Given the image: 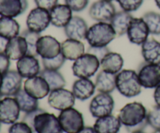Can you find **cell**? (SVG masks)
Here are the masks:
<instances>
[{
	"label": "cell",
	"instance_id": "cell-43",
	"mask_svg": "<svg viewBox=\"0 0 160 133\" xmlns=\"http://www.w3.org/2000/svg\"><path fill=\"white\" fill-rule=\"evenodd\" d=\"M153 97H154V101L156 105L160 107V84L157 87L155 88Z\"/></svg>",
	"mask_w": 160,
	"mask_h": 133
},
{
	"label": "cell",
	"instance_id": "cell-14",
	"mask_svg": "<svg viewBox=\"0 0 160 133\" xmlns=\"http://www.w3.org/2000/svg\"><path fill=\"white\" fill-rule=\"evenodd\" d=\"M149 30L145 20L142 18H133L128 26L127 35L132 44L142 45L146 41L149 36Z\"/></svg>",
	"mask_w": 160,
	"mask_h": 133
},
{
	"label": "cell",
	"instance_id": "cell-42",
	"mask_svg": "<svg viewBox=\"0 0 160 133\" xmlns=\"http://www.w3.org/2000/svg\"><path fill=\"white\" fill-rule=\"evenodd\" d=\"M9 66H10V59L5 53H0V73L4 74L8 70H9Z\"/></svg>",
	"mask_w": 160,
	"mask_h": 133
},
{
	"label": "cell",
	"instance_id": "cell-32",
	"mask_svg": "<svg viewBox=\"0 0 160 133\" xmlns=\"http://www.w3.org/2000/svg\"><path fill=\"white\" fill-rule=\"evenodd\" d=\"M142 19L146 23L150 34L160 35V13L149 11L144 14Z\"/></svg>",
	"mask_w": 160,
	"mask_h": 133
},
{
	"label": "cell",
	"instance_id": "cell-19",
	"mask_svg": "<svg viewBox=\"0 0 160 133\" xmlns=\"http://www.w3.org/2000/svg\"><path fill=\"white\" fill-rule=\"evenodd\" d=\"M28 0H0V16L16 18L26 12Z\"/></svg>",
	"mask_w": 160,
	"mask_h": 133
},
{
	"label": "cell",
	"instance_id": "cell-5",
	"mask_svg": "<svg viewBox=\"0 0 160 133\" xmlns=\"http://www.w3.org/2000/svg\"><path fill=\"white\" fill-rule=\"evenodd\" d=\"M58 118L65 133H78L84 127L83 115L73 107L62 111Z\"/></svg>",
	"mask_w": 160,
	"mask_h": 133
},
{
	"label": "cell",
	"instance_id": "cell-26",
	"mask_svg": "<svg viewBox=\"0 0 160 133\" xmlns=\"http://www.w3.org/2000/svg\"><path fill=\"white\" fill-rule=\"evenodd\" d=\"M121 126L118 117L109 115L97 118L93 127L97 133H118Z\"/></svg>",
	"mask_w": 160,
	"mask_h": 133
},
{
	"label": "cell",
	"instance_id": "cell-15",
	"mask_svg": "<svg viewBox=\"0 0 160 133\" xmlns=\"http://www.w3.org/2000/svg\"><path fill=\"white\" fill-rule=\"evenodd\" d=\"M23 77L17 70H8L2 74V83L0 89L2 97H14L22 87Z\"/></svg>",
	"mask_w": 160,
	"mask_h": 133
},
{
	"label": "cell",
	"instance_id": "cell-34",
	"mask_svg": "<svg viewBox=\"0 0 160 133\" xmlns=\"http://www.w3.org/2000/svg\"><path fill=\"white\" fill-rule=\"evenodd\" d=\"M65 58L62 54L53 59H42V64L44 69L59 70L65 63Z\"/></svg>",
	"mask_w": 160,
	"mask_h": 133
},
{
	"label": "cell",
	"instance_id": "cell-18",
	"mask_svg": "<svg viewBox=\"0 0 160 133\" xmlns=\"http://www.w3.org/2000/svg\"><path fill=\"white\" fill-rule=\"evenodd\" d=\"M63 29L67 38L82 40L85 39L88 26L87 22L82 17L79 16H73L71 20Z\"/></svg>",
	"mask_w": 160,
	"mask_h": 133
},
{
	"label": "cell",
	"instance_id": "cell-25",
	"mask_svg": "<svg viewBox=\"0 0 160 133\" xmlns=\"http://www.w3.org/2000/svg\"><path fill=\"white\" fill-rule=\"evenodd\" d=\"M142 55L145 62L160 65V42L148 38L142 45Z\"/></svg>",
	"mask_w": 160,
	"mask_h": 133
},
{
	"label": "cell",
	"instance_id": "cell-41",
	"mask_svg": "<svg viewBox=\"0 0 160 133\" xmlns=\"http://www.w3.org/2000/svg\"><path fill=\"white\" fill-rule=\"evenodd\" d=\"M44 111L45 110H43V109L42 108H39L38 107V108L36 109L35 111H33V112H29V113H25V115H23V120H22V121L27 123V124H28V126L32 129L33 121H34V118L36 117V115H37L38 114L41 113V112H44Z\"/></svg>",
	"mask_w": 160,
	"mask_h": 133
},
{
	"label": "cell",
	"instance_id": "cell-31",
	"mask_svg": "<svg viewBox=\"0 0 160 133\" xmlns=\"http://www.w3.org/2000/svg\"><path fill=\"white\" fill-rule=\"evenodd\" d=\"M39 75L48 83L50 90L64 88L66 86L65 78L58 70H48L43 69Z\"/></svg>",
	"mask_w": 160,
	"mask_h": 133
},
{
	"label": "cell",
	"instance_id": "cell-52",
	"mask_svg": "<svg viewBox=\"0 0 160 133\" xmlns=\"http://www.w3.org/2000/svg\"><path fill=\"white\" fill-rule=\"evenodd\" d=\"M1 100H2V96H1V95H0V101H1Z\"/></svg>",
	"mask_w": 160,
	"mask_h": 133
},
{
	"label": "cell",
	"instance_id": "cell-6",
	"mask_svg": "<svg viewBox=\"0 0 160 133\" xmlns=\"http://www.w3.org/2000/svg\"><path fill=\"white\" fill-rule=\"evenodd\" d=\"M32 129L36 133H63L58 117L45 111L36 115Z\"/></svg>",
	"mask_w": 160,
	"mask_h": 133
},
{
	"label": "cell",
	"instance_id": "cell-50",
	"mask_svg": "<svg viewBox=\"0 0 160 133\" xmlns=\"http://www.w3.org/2000/svg\"><path fill=\"white\" fill-rule=\"evenodd\" d=\"M106 1H109V2H112V1H115V0H106Z\"/></svg>",
	"mask_w": 160,
	"mask_h": 133
},
{
	"label": "cell",
	"instance_id": "cell-47",
	"mask_svg": "<svg viewBox=\"0 0 160 133\" xmlns=\"http://www.w3.org/2000/svg\"><path fill=\"white\" fill-rule=\"evenodd\" d=\"M2 83V73H0V89H1Z\"/></svg>",
	"mask_w": 160,
	"mask_h": 133
},
{
	"label": "cell",
	"instance_id": "cell-8",
	"mask_svg": "<svg viewBox=\"0 0 160 133\" xmlns=\"http://www.w3.org/2000/svg\"><path fill=\"white\" fill-rule=\"evenodd\" d=\"M139 81L145 89H155L160 84V65L144 62L138 69Z\"/></svg>",
	"mask_w": 160,
	"mask_h": 133
},
{
	"label": "cell",
	"instance_id": "cell-20",
	"mask_svg": "<svg viewBox=\"0 0 160 133\" xmlns=\"http://www.w3.org/2000/svg\"><path fill=\"white\" fill-rule=\"evenodd\" d=\"M28 53V45L21 35L9 39L6 45L5 54L10 60L18 61Z\"/></svg>",
	"mask_w": 160,
	"mask_h": 133
},
{
	"label": "cell",
	"instance_id": "cell-44",
	"mask_svg": "<svg viewBox=\"0 0 160 133\" xmlns=\"http://www.w3.org/2000/svg\"><path fill=\"white\" fill-rule=\"evenodd\" d=\"M9 40L0 36V53H5L6 45Z\"/></svg>",
	"mask_w": 160,
	"mask_h": 133
},
{
	"label": "cell",
	"instance_id": "cell-29",
	"mask_svg": "<svg viewBox=\"0 0 160 133\" xmlns=\"http://www.w3.org/2000/svg\"><path fill=\"white\" fill-rule=\"evenodd\" d=\"M20 26L18 22L12 17H0V36L9 39L19 36Z\"/></svg>",
	"mask_w": 160,
	"mask_h": 133
},
{
	"label": "cell",
	"instance_id": "cell-39",
	"mask_svg": "<svg viewBox=\"0 0 160 133\" xmlns=\"http://www.w3.org/2000/svg\"><path fill=\"white\" fill-rule=\"evenodd\" d=\"M110 51V50L109 49L108 47H89L88 48V53H90V54L94 55L95 56H96L99 61H101V59L106 55L107 53H109Z\"/></svg>",
	"mask_w": 160,
	"mask_h": 133
},
{
	"label": "cell",
	"instance_id": "cell-36",
	"mask_svg": "<svg viewBox=\"0 0 160 133\" xmlns=\"http://www.w3.org/2000/svg\"><path fill=\"white\" fill-rule=\"evenodd\" d=\"M122 10L128 12L137 11L143 4L144 0H117Z\"/></svg>",
	"mask_w": 160,
	"mask_h": 133
},
{
	"label": "cell",
	"instance_id": "cell-9",
	"mask_svg": "<svg viewBox=\"0 0 160 133\" xmlns=\"http://www.w3.org/2000/svg\"><path fill=\"white\" fill-rule=\"evenodd\" d=\"M26 24L28 30L41 34L51 24L49 11L42 8H34L28 13Z\"/></svg>",
	"mask_w": 160,
	"mask_h": 133
},
{
	"label": "cell",
	"instance_id": "cell-10",
	"mask_svg": "<svg viewBox=\"0 0 160 133\" xmlns=\"http://www.w3.org/2000/svg\"><path fill=\"white\" fill-rule=\"evenodd\" d=\"M76 98L72 91L64 88L51 90L48 95V104L50 107L60 112L73 107Z\"/></svg>",
	"mask_w": 160,
	"mask_h": 133
},
{
	"label": "cell",
	"instance_id": "cell-45",
	"mask_svg": "<svg viewBox=\"0 0 160 133\" xmlns=\"http://www.w3.org/2000/svg\"><path fill=\"white\" fill-rule=\"evenodd\" d=\"M78 133H97L96 131L95 130L94 127H91V126H86L84 127Z\"/></svg>",
	"mask_w": 160,
	"mask_h": 133
},
{
	"label": "cell",
	"instance_id": "cell-35",
	"mask_svg": "<svg viewBox=\"0 0 160 133\" xmlns=\"http://www.w3.org/2000/svg\"><path fill=\"white\" fill-rule=\"evenodd\" d=\"M147 123L155 130H160V107L156 105L147 113Z\"/></svg>",
	"mask_w": 160,
	"mask_h": 133
},
{
	"label": "cell",
	"instance_id": "cell-2",
	"mask_svg": "<svg viewBox=\"0 0 160 133\" xmlns=\"http://www.w3.org/2000/svg\"><path fill=\"white\" fill-rule=\"evenodd\" d=\"M117 37L110 23L97 22L88 27L85 40L91 47H107Z\"/></svg>",
	"mask_w": 160,
	"mask_h": 133
},
{
	"label": "cell",
	"instance_id": "cell-37",
	"mask_svg": "<svg viewBox=\"0 0 160 133\" xmlns=\"http://www.w3.org/2000/svg\"><path fill=\"white\" fill-rule=\"evenodd\" d=\"M64 2L73 12H76L84 10L89 3V0H64Z\"/></svg>",
	"mask_w": 160,
	"mask_h": 133
},
{
	"label": "cell",
	"instance_id": "cell-27",
	"mask_svg": "<svg viewBox=\"0 0 160 133\" xmlns=\"http://www.w3.org/2000/svg\"><path fill=\"white\" fill-rule=\"evenodd\" d=\"M116 79L117 75L111 74L101 70L95 78V89L98 93H111L117 89Z\"/></svg>",
	"mask_w": 160,
	"mask_h": 133
},
{
	"label": "cell",
	"instance_id": "cell-11",
	"mask_svg": "<svg viewBox=\"0 0 160 133\" xmlns=\"http://www.w3.org/2000/svg\"><path fill=\"white\" fill-rule=\"evenodd\" d=\"M20 109L16 99L12 97H5L0 101V121L6 125L17 122L20 118Z\"/></svg>",
	"mask_w": 160,
	"mask_h": 133
},
{
	"label": "cell",
	"instance_id": "cell-51",
	"mask_svg": "<svg viewBox=\"0 0 160 133\" xmlns=\"http://www.w3.org/2000/svg\"><path fill=\"white\" fill-rule=\"evenodd\" d=\"M1 124H2V122H1V121H0V129H1Z\"/></svg>",
	"mask_w": 160,
	"mask_h": 133
},
{
	"label": "cell",
	"instance_id": "cell-38",
	"mask_svg": "<svg viewBox=\"0 0 160 133\" xmlns=\"http://www.w3.org/2000/svg\"><path fill=\"white\" fill-rule=\"evenodd\" d=\"M33 129L23 121L15 122L11 125L9 129V133H33Z\"/></svg>",
	"mask_w": 160,
	"mask_h": 133
},
{
	"label": "cell",
	"instance_id": "cell-33",
	"mask_svg": "<svg viewBox=\"0 0 160 133\" xmlns=\"http://www.w3.org/2000/svg\"><path fill=\"white\" fill-rule=\"evenodd\" d=\"M20 35L24 37L27 45H28V53H27V55L38 57V55L36 46H37L38 40L41 37V34L26 29L22 31Z\"/></svg>",
	"mask_w": 160,
	"mask_h": 133
},
{
	"label": "cell",
	"instance_id": "cell-17",
	"mask_svg": "<svg viewBox=\"0 0 160 133\" xmlns=\"http://www.w3.org/2000/svg\"><path fill=\"white\" fill-rule=\"evenodd\" d=\"M17 70L25 79L38 76L41 73V65L36 56L26 55L17 62Z\"/></svg>",
	"mask_w": 160,
	"mask_h": 133
},
{
	"label": "cell",
	"instance_id": "cell-3",
	"mask_svg": "<svg viewBox=\"0 0 160 133\" xmlns=\"http://www.w3.org/2000/svg\"><path fill=\"white\" fill-rule=\"evenodd\" d=\"M116 86L119 93L128 98L137 97L142 93L138 75L133 69H122L117 73Z\"/></svg>",
	"mask_w": 160,
	"mask_h": 133
},
{
	"label": "cell",
	"instance_id": "cell-7",
	"mask_svg": "<svg viewBox=\"0 0 160 133\" xmlns=\"http://www.w3.org/2000/svg\"><path fill=\"white\" fill-rule=\"evenodd\" d=\"M115 102L110 93H98L91 101L89 112L95 118L112 115Z\"/></svg>",
	"mask_w": 160,
	"mask_h": 133
},
{
	"label": "cell",
	"instance_id": "cell-24",
	"mask_svg": "<svg viewBox=\"0 0 160 133\" xmlns=\"http://www.w3.org/2000/svg\"><path fill=\"white\" fill-rule=\"evenodd\" d=\"M123 63L124 61L121 55L110 51L101 59L100 67L106 73L117 75L123 69Z\"/></svg>",
	"mask_w": 160,
	"mask_h": 133
},
{
	"label": "cell",
	"instance_id": "cell-49",
	"mask_svg": "<svg viewBox=\"0 0 160 133\" xmlns=\"http://www.w3.org/2000/svg\"><path fill=\"white\" fill-rule=\"evenodd\" d=\"M152 133H160V130H155V132Z\"/></svg>",
	"mask_w": 160,
	"mask_h": 133
},
{
	"label": "cell",
	"instance_id": "cell-48",
	"mask_svg": "<svg viewBox=\"0 0 160 133\" xmlns=\"http://www.w3.org/2000/svg\"><path fill=\"white\" fill-rule=\"evenodd\" d=\"M131 133H145L144 132V130H138V131H134V132H132Z\"/></svg>",
	"mask_w": 160,
	"mask_h": 133
},
{
	"label": "cell",
	"instance_id": "cell-40",
	"mask_svg": "<svg viewBox=\"0 0 160 133\" xmlns=\"http://www.w3.org/2000/svg\"><path fill=\"white\" fill-rule=\"evenodd\" d=\"M58 2L59 0H34V3L37 7L42 8L48 11L59 4Z\"/></svg>",
	"mask_w": 160,
	"mask_h": 133
},
{
	"label": "cell",
	"instance_id": "cell-12",
	"mask_svg": "<svg viewBox=\"0 0 160 133\" xmlns=\"http://www.w3.org/2000/svg\"><path fill=\"white\" fill-rule=\"evenodd\" d=\"M36 49L38 55L42 59H53L61 54V43L52 36H41Z\"/></svg>",
	"mask_w": 160,
	"mask_h": 133
},
{
	"label": "cell",
	"instance_id": "cell-1",
	"mask_svg": "<svg viewBox=\"0 0 160 133\" xmlns=\"http://www.w3.org/2000/svg\"><path fill=\"white\" fill-rule=\"evenodd\" d=\"M147 112L145 106L140 102L127 104L120 110L118 118L122 125L130 132L144 130L148 126Z\"/></svg>",
	"mask_w": 160,
	"mask_h": 133
},
{
	"label": "cell",
	"instance_id": "cell-28",
	"mask_svg": "<svg viewBox=\"0 0 160 133\" xmlns=\"http://www.w3.org/2000/svg\"><path fill=\"white\" fill-rule=\"evenodd\" d=\"M133 18L134 17L131 12H125L123 10L116 12L109 23L112 25L117 37H121L127 34L128 26Z\"/></svg>",
	"mask_w": 160,
	"mask_h": 133
},
{
	"label": "cell",
	"instance_id": "cell-16",
	"mask_svg": "<svg viewBox=\"0 0 160 133\" xmlns=\"http://www.w3.org/2000/svg\"><path fill=\"white\" fill-rule=\"evenodd\" d=\"M23 90L30 96L37 100L43 99L51 91L48 83L40 75L27 79L24 82Z\"/></svg>",
	"mask_w": 160,
	"mask_h": 133
},
{
	"label": "cell",
	"instance_id": "cell-13",
	"mask_svg": "<svg viewBox=\"0 0 160 133\" xmlns=\"http://www.w3.org/2000/svg\"><path fill=\"white\" fill-rule=\"evenodd\" d=\"M116 12V7L112 2L98 0L91 6L88 13L95 21L109 23Z\"/></svg>",
	"mask_w": 160,
	"mask_h": 133
},
{
	"label": "cell",
	"instance_id": "cell-30",
	"mask_svg": "<svg viewBox=\"0 0 160 133\" xmlns=\"http://www.w3.org/2000/svg\"><path fill=\"white\" fill-rule=\"evenodd\" d=\"M14 98L18 103L20 111L23 113H29L38 108V100L30 96L23 89H21L14 96Z\"/></svg>",
	"mask_w": 160,
	"mask_h": 133
},
{
	"label": "cell",
	"instance_id": "cell-22",
	"mask_svg": "<svg viewBox=\"0 0 160 133\" xmlns=\"http://www.w3.org/2000/svg\"><path fill=\"white\" fill-rule=\"evenodd\" d=\"M95 90V83L90 79L80 78L75 80L72 86V93L75 98L81 101L92 97Z\"/></svg>",
	"mask_w": 160,
	"mask_h": 133
},
{
	"label": "cell",
	"instance_id": "cell-23",
	"mask_svg": "<svg viewBox=\"0 0 160 133\" xmlns=\"http://www.w3.org/2000/svg\"><path fill=\"white\" fill-rule=\"evenodd\" d=\"M85 47L81 40L67 38L61 43V54L66 60L75 61L84 54Z\"/></svg>",
	"mask_w": 160,
	"mask_h": 133
},
{
	"label": "cell",
	"instance_id": "cell-46",
	"mask_svg": "<svg viewBox=\"0 0 160 133\" xmlns=\"http://www.w3.org/2000/svg\"><path fill=\"white\" fill-rule=\"evenodd\" d=\"M155 2H156V6L160 9V0H155Z\"/></svg>",
	"mask_w": 160,
	"mask_h": 133
},
{
	"label": "cell",
	"instance_id": "cell-21",
	"mask_svg": "<svg viewBox=\"0 0 160 133\" xmlns=\"http://www.w3.org/2000/svg\"><path fill=\"white\" fill-rule=\"evenodd\" d=\"M51 24L58 28H64L73 17V11L66 4H58L49 11Z\"/></svg>",
	"mask_w": 160,
	"mask_h": 133
},
{
	"label": "cell",
	"instance_id": "cell-4",
	"mask_svg": "<svg viewBox=\"0 0 160 133\" xmlns=\"http://www.w3.org/2000/svg\"><path fill=\"white\" fill-rule=\"evenodd\" d=\"M99 67V59L94 55L87 52L74 61L72 65V71L78 79H90L98 72Z\"/></svg>",
	"mask_w": 160,
	"mask_h": 133
}]
</instances>
